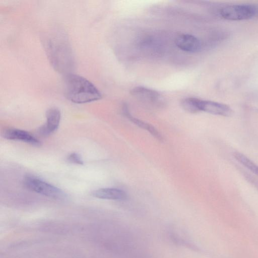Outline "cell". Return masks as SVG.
<instances>
[{"label":"cell","mask_w":258,"mask_h":258,"mask_svg":"<svg viewBox=\"0 0 258 258\" xmlns=\"http://www.w3.org/2000/svg\"><path fill=\"white\" fill-rule=\"evenodd\" d=\"M56 40L50 41L47 44V53L50 60L58 71H68L69 64H73L71 52L65 43Z\"/></svg>","instance_id":"obj_2"},{"label":"cell","mask_w":258,"mask_h":258,"mask_svg":"<svg viewBox=\"0 0 258 258\" xmlns=\"http://www.w3.org/2000/svg\"><path fill=\"white\" fill-rule=\"evenodd\" d=\"M234 156L239 162L258 176V166L250 159L238 152L235 153Z\"/></svg>","instance_id":"obj_12"},{"label":"cell","mask_w":258,"mask_h":258,"mask_svg":"<svg viewBox=\"0 0 258 258\" xmlns=\"http://www.w3.org/2000/svg\"><path fill=\"white\" fill-rule=\"evenodd\" d=\"M67 160L70 163L77 165H83L84 163L82 158L77 153H72L69 154L67 158Z\"/></svg>","instance_id":"obj_14"},{"label":"cell","mask_w":258,"mask_h":258,"mask_svg":"<svg viewBox=\"0 0 258 258\" xmlns=\"http://www.w3.org/2000/svg\"><path fill=\"white\" fill-rule=\"evenodd\" d=\"M92 196L101 199L123 200L126 198V194L122 190L116 188H102L93 191Z\"/></svg>","instance_id":"obj_9"},{"label":"cell","mask_w":258,"mask_h":258,"mask_svg":"<svg viewBox=\"0 0 258 258\" xmlns=\"http://www.w3.org/2000/svg\"><path fill=\"white\" fill-rule=\"evenodd\" d=\"M258 13L257 8L253 5L247 4L232 5L225 6L221 9V16L228 20L238 21L251 19Z\"/></svg>","instance_id":"obj_4"},{"label":"cell","mask_w":258,"mask_h":258,"mask_svg":"<svg viewBox=\"0 0 258 258\" xmlns=\"http://www.w3.org/2000/svg\"><path fill=\"white\" fill-rule=\"evenodd\" d=\"M176 46L181 50L188 52H197L202 47L201 41L196 36L190 34H182L175 40Z\"/></svg>","instance_id":"obj_8"},{"label":"cell","mask_w":258,"mask_h":258,"mask_svg":"<svg viewBox=\"0 0 258 258\" xmlns=\"http://www.w3.org/2000/svg\"><path fill=\"white\" fill-rule=\"evenodd\" d=\"M124 114L133 122L138 126L148 131L151 134L158 140H162V137L158 131L152 125L145 122L138 118L133 117L130 113L127 106L124 105L123 107Z\"/></svg>","instance_id":"obj_11"},{"label":"cell","mask_w":258,"mask_h":258,"mask_svg":"<svg viewBox=\"0 0 258 258\" xmlns=\"http://www.w3.org/2000/svg\"><path fill=\"white\" fill-rule=\"evenodd\" d=\"M197 103L199 111H205L213 114L229 116L233 112L231 108L225 104L199 99H198Z\"/></svg>","instance_id":"obj_6"},{"label":"cell","mask_w":258,"mask_h":258,"mask_svg":"<svg viewBox=\"0 0 258 258\" xmlns=\"http://www.w3.org/2000/svg\"><path fill=\"white\" fill-rule=\"evenodd\" d=\"M64 93L70 101L77 104L97 101L102 95L98 89L83 77L68 74L64 78Z\"/></svg>","instance_id":"obj_1"},{"label":"cell","mask_w":258,"mask_h":258,"mask_svg":"<svg viewBox=\"0 0 258 258\" xmlns=\"http://www.w3.org/2000/svg\"><path fill=\"white\" fill-rule=\"evenodd\" d=\"M131 93L140 99L157 102L161 99L160 95L156 91L143 87L134 88Z\"/></svg>","instance_id":"obj_10"},{"label":"cell","mask_w":258,"mask_h":258,"mask_svg":"<svg viewBox=\"0 0 258 258\" xmlns=\"http://www.w3.org/2000/svg\"><path fill=\"white\" fill-rule=\"evenodd\" d=\"M60 112L56 107H51L46 113V121L38 132L41 136L47 137L54 133L58 128L60 120Z\"/></svg>","instance_id":"obj_5"},{"label":"cell","mask_w":258,"mask_h":258,"mask_svg":"<svg viewBox=\"0 0 258 258\" xmlns=\"http://www.w3.org/2000/svg\"><path fill=\"white\" fill-rule=\"evenodd\" d=\"M197 101L198 98H186L181 101V106L185 110L190 113H196L200 111Z\"/></svg>","instance_id":"obj_13"},{"label":"cell","mask_w":258,"mask_h":258,"mask_svg":"<svg viewBox=\"0 0 258 258\" xmlns=\"http://www.w3.org/2000/svg\"><path fill=\"white\" fill-rule=\"evenodd\" d=\"M2 136L8 140L22 141L34 146H39V141L29 133L14 128H8L4 130Z\"/></svg>","instance_id":"obj_7"},{"label":"cell","mask_w":258,"mask_h":258,"mask_svg":"<svg viewBox=\"0 0 258 258\" xmlns=\"http://www.w3.org/2000/svg\"><path fill=\"white\" fill-rule=\"evenodd\" d=\"M23 184L28 189L52 199L62 200L67 195L59 188L34 176L25 177Z\"/></svg>","instance_id":"obj_3"}]
</instances>
